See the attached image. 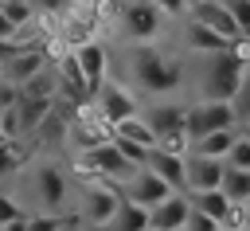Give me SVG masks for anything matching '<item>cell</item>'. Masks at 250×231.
<instances>
[{
  "instance_id": "6da1fadb",
  "label": "cell",
  "mask_w": 250,
  "mask_h": 231,
  "mask_svg": "<svg viewBox=\"0 0 250 231\" xmlns=\"http://www.w3.org/2000/svg\"><path fill=\"white\" fill-rule=\"evenodd\" d=\"M129 78H133L145 94L168 98V94H176V90L184 86V67H180V59L164 55V51L152 47V43H137V47L129 51Z\"/></svg>"
},
{
  "instance_id": "7a4b0ae2",
  "label": "cell",
  "mask_w": 250,
  "mask_h": 231,
  "mask_svg": "<svg viewBox=\"0 0 250 231\" xmlns=\"http://www.w3.org/2000/svg\"><path fill=\"white\" fill-rule=\"evenodd\" d=\"M242 82H246V67H238L227 51L207 55L199 70V102H227Z\"/></svg>"
},
{
  "instance_id": "3957f363",
  "label": "cell",
  "mask_w": 250,
  "mask_h": 231,
  "mask_svg": "<svg viewBox=\"0 0 250 231\" xmlns=\"http://www.w3.org/2000/svg\"><path fill=\"white\" fill-rule=\"evenodd\" d=\"M219 129H242L227 102H188L184 106V137H188V145L199 141L203 133H219Z\"/></svg>"
},
{
  "instance_id": "277c9868",
  "label": "cell",
  "mask_w": 250,
  "mask_h": 231,
  "mask_svg": "<svg viewBox=\"0 0 250 231\" xmlns=\"http://www.w3.org/2000/svg\"><path fill=\"white\" fill-rule=\"evenodd\" d=\"M90 102H94L98 117H102L109 129H113L117 121H129V117H137V110H141V106H137V94H133L129 86H121V82H109V78L98 86V94H94Z\"/></svg>"
},
{
  "instance_id": "5b68a950",
  "label": "cell",
  "mask_w": 250,
  "mask_h": 231,
  "mask_svg": "<svg viewBox=\"0 0 250 231\" xmlns=\"http://www.w3.org/2000/svg\"><path fill=\"white\" fill-rule=\"evenodd\" d=\"M31 192H35V204L47 208V215H59V208L66 204V192H70L66 172H62L55 161L35 164V168H31Z\"/></svg>"
},
{
  "instance_id": "8992f818",
  "label": "cell",
  "mask_w": 250,
  "mask_h": 231,
  "mask_svg": "<svg viewBox=\"0 0 250 231\" xmlns=\"http://www.w3.org/2000/svg\"><path fill=\"white\" fill-rule=\"evenodd\" d=\"M117 204H121V196H117L113 184H90V188H82V208H78L74 215H78V223H86L90 231H102V227L113 219Z\"/></svg>"
},
{
  "instance_id": "52a82bcc",
  "label": "cell",
  "mask_w": 250,
  "mask_h": 231,
  "mask_svg": "<svg viewBox=\"0 0 250 231\" xmlns=\"http://www.w3.org/2000/svg\"><path fill=\"white\" fill-rule=\"evenodd\" d=\"M117 196L148 211V208H156L160 200H168V196H172V188H168L160 176H152L148 168H133V172H129V180H121V184H117Z\"/></svg>"
},
{
  "instance_id": "ba28073f",
  "label": "cell",
  "mask_w": 250,
  "mask_h": 231,
  "mask_svg": "<svg viewBox=\"0 0 250 231\" xmlns=\"http://www.w3.org/2000/svg\"><path fill=\"white\" fill-rule=\"evenodd\" d=\"M121 23H125V35L137 39V43H152L164 27V16L148 4V0H125L121 4Z\"/></svg>"
},
{
  "instance_id": "9c48e42d",
  "label": "cell",
  "mask_w": 250,
  "mask_h": 231,
  "mask_svg": "<svg viewBox=\"0 0 250 231\" xmlns=\"http://www.w3.org/2000/svg\"><path fill=\"white\" fill-rule=\"evenodd\" d=\"M70 55H74V67H78V74H82V82H86V94L94 98L98 86L105 82V70H109V51H105V43L90 39V43L74 47Z\"/></svg>"
},
{
  "instance_id": "30bf717a",
  "label": "cell",
  "mask_w": 250,
  "mask_h": 231,
  "mask_svg": "<svg viewBox=\"0 0 250 231\" xmlns=\"http://www.w3.org/2000/svg\"><path fill=\"white\" fill-rule=\"evenodd\" d=\"M188 20L191 23H199V27H207V31H215L219 39H242L246 31L230 20V12L223 8V0H203V4H195V8H188Z\"/></svg>"
},
{
  "instance_id": "8fae6325",
  "label": "cell",
  "mask_w": 250,
  "mask_h": 231,
  "mask_svg": "<svg viewBox=\"0 0 250 231\" xmlns=\"http://www.w3.org/2000/svg\"><path fill=\"white\" fill-rule=\"evenodd\" d=\"M47 63H51V55L43 51V43H31V47H20V51L0 67V78H8L12 86H20V82H27L31 74H39Z\"/></svg>"
},
{
  "instance_id": "7c38bea8",
  "label": "cell",
  "mask_w": 250,
  "mask_h": 231,
  "mask_svg": "<svg viewBox=\"0 0 250 231\" xmlns=\"http://www.w3.org/2000/svg\"><path fill=\"white\" fill-rule=\"evenodd\" d=\"M223 180V161L184 153V192H211Z\"/></svg>"
},
{
  "instance_id": "4fadbf2b",
  "label": "cell",
  "mask_w": 250,
  "mask_h": 231,
  "mask_svg": "<svg viewBox=\"0 0 250 231\" xmlns=\"http://www.w3.org/2000/svg\"><path fill=\"white\" fill-rule=\"evenodd\" d=\"M141 121L152 129L156 141H160V137H172V133H184V102L160 98V102H152V106L141 114Z\"/></svg>"
},
{
  "instance_id": "5bb4252c",
  "label": "cell",
  "mask_w": 250,
  "mask_h": 231,
  "mask_svg": "<svg viewBox=\"0 0 250 231\" xmlns=\"http://www.w3.org/2000/svg\"><path fill=\"white\" fill-rule=\"evenodd\" d=\"M191 204L184 192H172L168 200H160L156 208H148V231H184V219H188Z\"/></svg>"
},
{
  "instance_id": "9a60e30c",
  "label": "cell",
  "mask_w": 250,
  "mask_h": 231,
  "mask_svg": "<svg viewBox=\"0 0 250 231\" xmlns=\"http://www.w3.org/2000/svg\"><path fill=\"white\" fill-rule=\"evenodd\" d=\"M152 176H160L172 192H184V157H172V153H160V149H148L145 153V164Z\"/></svg>"
},
{
  "instance_id": "2e32d148",
  "label": "cell",
  "mask_w": 250,
  "mask_h": 231,
  "mask_svg": "<svg viewBox=\"0 0 250 231\" xmlns=\"http://www.w3.org/2000/svg\"><path fill=\"white\" fill-rule=\"evenodd\" d=\"M51 106L55 102H43V98H16V125H20V141L23 137H31L39 125H43V117L51 114Z\"/></svg>"
},
{
  "instance_id": "e0dca14e",
  "label": "cell",
  "mask_w": 250,
  "mask_h": 231,
  "mask_svg": "<svg viewBox=\"0 0 250 231\" xmlns=\"http://www.w3.org/2000/svg\"><path fill=\"white\" fill-rule=\"evenodd\" d=\"M16 94H20V98H43V102H55V98H59V78H55V67L47 63L39 74H31L27 82H20V86H16Z\"/></svg>"
},
{
  "instance_id": "ac0fdd59",
  "label": "cell",
  "mask_w": 250,
  "mask_h": 231,
  "mask_svg": "<svg viewBox=\"0 0 250 231\" xmlns=\"http://www.w3.org/2000/svg\"><path fill=\"white\" fill-rule=\"evenodd\" d=\"M238 133H246V129H219V133H203L199 141H191V145H188V153H195V157H211V161H223V157H227V149H230V141H234Z\"/></svg>"
},
{
  "instance_id": "d6986e66",
  "label": "cell",
  "mask_w": 250,
  "mask_h": 231,
  "mask_svg": "<svg viewBox=\"0 0 250 231\" xmlns=\"http://www.w3.org/2000/svg\"><path fill=\"white\" fill-rule=\"evenodd\" d=\"M145 227H148V211L137 208V204H129V200H121L117 211H113V219L102 231H145Z\"/></svg>"
},
{
  "instance_id": "ffe728a7",
  "label": "cell",
  "mask_w": 250,
  "mask_h": 231,
  "mask_svg": "<svg viewBox=\"0 0 250 231\" xmlns=\"http://www.w3.org/2000/svg\"><path fill=\"white\" fill-rule=\"evenodd\" d=\"M188 196V204L195 208V211H203L207 219H215V223H223V215H227V196L219 192V188H211V192H184Z\"/></svg>"
},
{
  "instance_id": "44dd1931",
  "label": "cell",
  "mask_w": 250,
  "mask_h": 231,
  "mask_svg": "<svg viewBox=\"0 0 250 231\" xmlns=\"http://www.w3.org/2000/svg\"><path fill=\"white\" fill-rule=\"evenodd\" d=\"M219 192L227 196V204H246V200H250V172H238V168H227V164H223Z\"/></svg>"
},
{
  "instance_id": "7402d4cb",
  "label": "cell",
  "mask_w": 250,
  "mask_h": 231,
  "mask_svg": "<svg viewBox=\"0 0 250 231\" xmlns=\"http://www.w3.org/2000/svg\"><path fill=\"white\" fill-rule=\"evenodd\" d=\"M184 35H188V47H191V51H199V55H219V51H227V39H219L215 31H207V27L191 23V20H188Z\"/></svg>"
},
{
  "instance_id": "603a6c76",
  "label": "cell",
  "mask_w": 250,
  "mask_h": 231,
  "mask_svg": "<svg viewBox=\"0 0 250 231\" xmlns=\"http://www.w3.org/2000/svg\"><path fill=\"white\" fill-rule=\"evenodd\" d=\"M109 137L133 141V145H141V149H152V145H156V137H152V129L141 121V114H137V117H129V121H117V125L109 129Z\"/></svg>"
},
{
  "instance_id": "cb8c5ba5",
  "label": "cell",
  "mask_w": 250,
  "mask_h": 231,
  "mask_svg": "<svg viewBox=\"0 0 250 231\" xmlns=\"http://www.w3.org/2000/svg\"><path fill=\"white\" fill-rule=\"evenodd\" d=\"M223 164H227V168H238V172H250V137H246V133H238V137L230 141Z\"/></svg>"
},
{
  "instance_id": "d4e9b609",
  "label": "cell",
  "mask_w": 250,
  "mask_h": 231,
  "mask_svg": "<svg viewBox=\"0 0 250 231\" xmlns=\"http://www.w3.org/2000/svg\"><path fill=\"white\" fill-rule=\"evenodd\" d=\"M20 161H23L20 141H4V145H0V180H8V176L20 168Z\"/></svg>"
},
{
  "instance_id": "484cf974",
  "label": "cell",
  "mask_w": 250,
  "mask_h": 231,
  "mask_svg": "<svg viewBox=\"0 0 250 231\" xmlns=\"http://www.w3.org/2000/svg\"><path fill=\"white\" fill-rule=\"evenodd\" d=\"M109 145H113V149H117L133 168H141V164H145V153H148V149H141V145H133V141H121V137H109Z\"/></svg>"
},
{
  "instance_id": "4316f807",
  "label": "cell",
  "mask_w": 250,
  "mask_h": 231,
  "mask_svg": "<svg viewBox=\"0 0 250 231\" xmlns=\"http://www.w3.org/2000/svg\"><path fill=\"white\" fill-rule=\"evenodd\" d=\"M0 12L8 16V23H12V27H23V23H31V20H35V16H31V8H27L23 0H8Z\"/></svg>"
},
{
  "instance_id": "83f0119b",
  "label": "cell",
  "mask_w": 250,
  "mask_h": 231,
  "mask_svg": "<svg viewBox=\"0 0 250 231\" xmlns=\"http://www.w3.org/2000/svg\"><path fill=\"white\" fill-rule=\"evenodd\" d=\"M62 227V215H27L23 219V231H59Z\"/></svg>"
},
{
  "instance_id": "f1b7e54d",
  "label": "cell",
  "mask_w": 250,
  "mask_h": 231,
  "mask_svg": "<svg viewBox=\"0 0 250 231\" xmlns=\"http://www.w3.org/2000/svg\"><path fill=\"white\" fill-rule=\"evenodd\" d=\"M12 219H23V208L16 204V196L0 192V227H4V223H12Z\"/></svg>"
},
{
  "instance_id": "f546056e",
  "label": "cell",
  "mask_w": 250,
  "mask_h": 231,
  "mask_svg": "<svg viewBox=\"0 0 250 231\" xmlns=\"http://www.w3.org/2000/svg\"><path fill=\"white\" fill-rule=\"evenodd\" d=\"M184 231H219V223H215V219H207L203 211H195V208H191V211H188V219H184Z\"/></svg>"
},
{
  "instance_id": "4dcf8cb0",
  "label": "cell",
  "mask_w": 250,
  "mask_h": 231,
  "mask_svg": "<svg viewBox=\"0 0 250 231\" xmlns=\"http://www.w3.org/2000/svg\"><path fill=\"white\" fill-rule=\"evenodd\" d=\"M23 4L31 8V16H59V8L66 0H23Z\"/></svg>"
},
{
  "instance_id": "1f68e13d",
  "label": "cell",
  "mask_w": 250,
  "mask_h": 231,
  "mask_svg": "<svg viewBox=\"0 0 250 231\" xmlns=\"http://www.w3.org/2000/svg\"><path fill=\"white\" fill-rule=\"evenodd\" d=\"M148 4H152L164 20H168V16H184V12H188V8H184V0H148Z\"/></svg>"
},
{
  "instance_id": "d6a6232c",
  "label": "cell",
  "mask_w": 250,
  "mask_h": 231,
  "mask_svg": "<svg viewBox=\"0 0 250 231\" xmlns=\"http://www.w3.org/2000/svg\"><path fill=\"white\" fill-rule=\"evenodd\" d=\"M16 98H20V94H16V86H12L8 78H0V110H12V106H16Z\"/></svg>"
},
{
  "instance_id": "836d02e7",
  "label": "cell",
  "mask_w": 250,
  "mask_h": 231,
  "mask_svg": "<svg viewBox=\"0 0 250 231\" xmlns=\"http://www.w3.org/2000/svg\"><path fill=\"white\" fill-rule=\"evenodd\" d=\"M16 51H20V47H16L12 39H0V67H4V63H8V59H12Z\"/></svg>"
},
{
  "instance_id": "e575fe53",
  "label": "cell",
  "mask_w": 250,
  "mask_h": 231,
  "mask_svg": "<svg viewBox=\"0 0 250 231\" xmlns=\"http://www.w3.org/2000/svg\"><path fill=\"white\" fill-rule=\"evenodd\" d=\"M12 35H16V27H12V23H8V16L0 12V39H12Z\"/></svg>"
},
{
  "instance_id": "d590c367",
  "label": "cell",
  "mask_w": 250,
  "mask_h": 231,
  "mask_svg": "<svg viewBox=\"0 0 250 231\" xmlns=\"http://www.w3.org/2000/svg\"><path fill=\"white\" fill-rule=\"evenodd\" d=\"M59 231H82V223H78V215H62V227Z\"/></svg>"
},
{
  "instance_id": "8d00e7d4",
  "label": "cell",
  "mask_w": 250,
  "mask_h": 231,
  "mask_svg": "<svg viewBox=\"0 0 250 231\" xmlns=\"http://www.w3.org/2000/svg\"><path fill=\"white\" fill-rule=\"evenodd\" d=\"M74 4H78V12H98L102 0H74Z\"/></svg>"
},
{
  "instance_id": "74e56055",
  "label": "cell",
  "mask_w": 250,
  "mask_h": 231,
  "mask_svg": "<svg viewBox=\"0 0 250 231\" xmlns=\"http://www.w3.org/2000/svg\"><path fill=\"white\" fill-rule=\"evenodd\" d=\"M195 4H203V0H184V8H195Z\"/></svg>"
},
{
  "instance_id": "f35d334b",
  "label": "cell",
  "mask_w": 250,
  "mask_h": 231,
  "mask_svg": "<svg viewBox=\"0 0 250 231\" xmlns=\"http://www.w3.org/2000/svg\"><path fill=\"white\" fill-rule=\"evenodd\" d=\"M4 4H8V0H0V8H4Z\"/></svg>"
},
{
  "instance_id": "ab89813d",
  "label": "cell",
  "mask_w": 250,
  "mask_h": 231,
  "mask_svg": "<svg viewBox=\"0 0 250 231\" xmlns=\"http://www.w3.org/2000/svg\"><path fill=\"white\" fill-rule=\"evenodd\" d=\"M0 145H4V133H0Z\"/></svg>"
},
{
  "instance_id": "60d3db41",
  "label": "cell",
  "mask_w": 250,
  "mask_h": 231,
  "mask_svg": "<svg viewBox=\"0 0 250 231\" xmlns=\"http://www.w3.org/2000/svg\"><path fill=\"white\" fill-rule=\"evenodd\" d=\"M145 231H148V227H145Z\"/></svg>"
}]
</instances>
